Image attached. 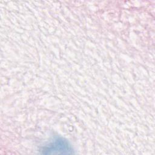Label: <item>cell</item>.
<instances>
[{
  "instance_id": "cell-1",
  "label": "cell",
  "mask_w": 155,
  "mask_h": 155,
  "mask_svg": "<svg viewBox=\"0 0 155 155\" xmlns=\"http://www.w3.org/2000/svg\"><path fill=\"white\" fill-rule=\"evenodd\" d=\"M43 153H72V149L67 140L62 138H56L45 146Z\"/></svg>"
}]
</instances>
